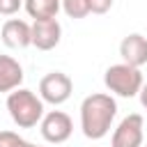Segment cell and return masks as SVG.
<instances>
[{
  "instance_id": "obj_1",
  "label": "cell",
  "mask_w": 147,
  "mask_h": 147,
  "mask_svg": "<svg viewBox=\"0 0 147 147\" xmlns=\"http://www.w3.org/2000/svg\"><path fill=\"white\" fill-rule=\"evenodd\" d=\"M117 115V101L110 94L96 92L83 99L80 103V129L90 140H101L108 136L113 119Z\"/></svg>"
},
{
  "instance_id": "obj_2",
  "label": "cell",
  "mask_w": 147,
  "mask_h": 147,
  "mask_svg": "<svg viewBox=\"0 0 147 147\" xmlns=\"http://www.w3.org/2000/svg\"><path fill=\"white\" fill-rule=\"evenodd\" d=\"M7 110L18 129H32L44 117V101L32 90L16 87L7 94Z\"/></svg>"
},
{
  "instance_id": "obj_3",
  "label": "cell",
  "mask_w": 147,
  "mask_h": 147,
  "mask_svg": "<svg viewBox=\"0 0 147 147\" xmlns=\"http://www.w3.org/2000/svg\"><path fill=\"white\" fill-rule=\"evenodd\" d=\"M103 83H106V87L113 94L124 96V99H131L142 87V74H140L138 67H131L126 62H119V64H113V67L106 69Z\"/></svg>"
},
{
  "instance_id": "obj_4",
  "label": "cell",
  "mask_w": 147,
  "mask_h": 147,
  "mask_svg": "<svg viewBox=\"0 0 147 147\" xmlns=\"http://www.w3.org/2000/svg\"><path fill=\"white\" fill-rule=\"evenodd\" d=\"M74 92V83L67 74L62 71H51L39 80V96L44 103L51 106H62Z\"/></svg>"
},
{
  "instance_id": "obj_5",
  "label": "cell",
  "mask_w": 147,
  "mask_h": 147,
  "mask_svg": "<svg viewBox=\"0 0 147 147\" xmlns=\"http://www.w3.org/2000/svg\"><path fill=\"white\" fill-rule=\"evenodd\" d=\"M39 129H41V136L46 142L51 145H60V142H67L71 138V131H74V122L67 113L62 110H51V113H44L41 122H39Z\"/></svg>"
},
{
  "instance_id": "obj_6",
  "label": "cell",
  "mask_w": 147,
  "mask_h": 147,
  "mask_svg": "<svg viewBox=\"0 0 147 147\" xmlns=\"http://www.w3.org/2000/svg\"><path fill=\"white\" fill-rule=\"evenodd\" d=\"M110 147H142V115H126L113 131Z\"/></svg>"
},
{
  "instance_id": "obj_7",
  "label": "cell",
  "mask_w": 147,
  "mask_h": 147,
  "mask_svg": "<svg viewBox=\"0 0 147 147\" xmlns=\"http://www.w3.org/2000/svg\"><path fill=\"white\" fill-rule=\"evenodd\" d=\"M30 28H32V46L39 51H51L62 39V25L57 23V18H41L34 21Z\"/></svg>"
},
{
  "instance_id": "obj_8",
  "label": "cell",
  "mask_w": 147,
  "mask_h": 147,
  "mask_svg": "<svg viewBox=\"0 0 147 147\" xmlns=\"http://www.w3.org/2000/svg\"><path fill=\"white\" fill-rule=\"evenodd\" d=\"M0 37H2V44L7 48H28L32 46V28L28 21H21V18H9L2 23V30H0Z\"/></svg>"
},
{
  "instance_id": "obj_9",
  "label": "cell",
  "mask_w": 147,
  "mask_h": 147,
  "mask_svg": "<svg viewBox=\"0 0 147 147\" xmlns=\"http://www.w3.org/2000/svg\"><path fill=\"white\" fill-rule=\"evenodd\" d=\"M119 55L126 64L131 67H142L147 64V37L133 32V34H126L119 44Z\"/></svg>"
},
{
  "instance_id": "obj_10",
  "label": "cell",
  "mask_w": 147,
  "mask_h": 147,
  "mask_svg": "<svg viewBox=\"0 0 147 147\" xmlns=\"http://www.w3.org/2000/svg\"><path fill=\"white\" fill-rule=\"evenodd\" d=\"M23 83V67L9 57V55H0V92H11L16 87H21Z\"/></svg>"
},
{
  "instance_id": "obj_11",
  "label": "cell",
  "mask_w": 147,
  "mask_h": 147,
  "mask_svg": "<svg viewBox=\"0 0 147 147\" xmlns=\"http://www.w3.org/2000/svg\"><path fill=\"white\" fill-rule=\"evenodd\" d=\"M62 0H23V7L30 18L41 21V18H55L60 11Z\"/></svg>"
},
{
  "instance_id": "obj_12",
  "label": "cell",
  "mask_w": 147,
  "mask_h": 147,
  "mask_svg": "<svg viewBox=\"0 0 147 147\" xmlns=\"http://www.w3.org/2000/svg\"><path fill=\"white\" fill-rule=\"evenodd\" d=\"M64 9V14L69 18H85L90 14V7H87V0H62L60 5Z\"/></svg>"
},
{
  "instance_id": "obj_13",
  "label": "cell",
  "mask_w": 147,
  "mask_h": 147,
  "mask_svg": "<svg viewBox=\"0 0 147 147\" xmlns=\"http://www.w3.org/2000/svg\"><path fill=\"white\" fill-rule=\"evenodd\" d=\"M23 138L14 131H0V147H21Z\"/></svg>"
},
{
  "instance_id": "obj_14",
  "label": "cell",
  "mask_w": 147,
  "mask_h": 147,
  "mask_svg": "<svg viewBox=\"0 0 147 147\" xmlns=\"http://www.w3.org/2000/svg\"><path fill=\"white\" fill-rule=\"evenodd\" d=\"M90 14H106L113 7V0H87Z\"/></svg>"
},
{
  "instance_id": "obj_15",
  "label": "cell",
  "mask_w": 147,
  "mask_h": 147,
  "mask_svg": "<svg viewBox=\"0 0 147 147\" xmlns=\"http://www.w3.org/2000/svg\"><path fill=\"white\" fill-rule=\"evenodd\" d=\"M21 5H23V0H0V14L11 16L21 9Z\"/></svg>"
},
{
  "instance_id": "obj_16",
  "label": "cell",
  "mask_w": 147,
  "mask_h": 147,
  "mask_svg": "<svg viewBox=\"0 0 147 147\" xmlns=\"http://www.w3.org/2000/svg\"><path fill=\"white\" fill-rule=\"evenodd\" d=\"M138 96H140V103H142V108H147V83H142V87H140Z\"/></svg>"
},
{
  "instance_id": "obj_17",
  "label": "cell",
  "mask_w": 147,
  "mask_h": 147,
  "mask_svg": "<svg viewBox=\"0 0 147 147\" xmlns=\"http://www.w3.org/2000/svg\"><path fill=\"white\" fill-rule=\"evenodd\" d=\"M21 147H41V145H32V142H28V140H23V142H21Z\"/></svg>"
},
{
  "instance_id": "obj_18",
  "label": "cell",
  "mask_w": 147,
  "mask_h": 147,
  "mask_svg": "<svg viewBox=\"0 0 147 147\" xmlns=\"http://www.w3.org/2000/svg\"><path fill=\"white\" fill-rule=\"evenodd\" d=\"M142 147H147V145H142Z\"/></svg>"
}]
</instances>
